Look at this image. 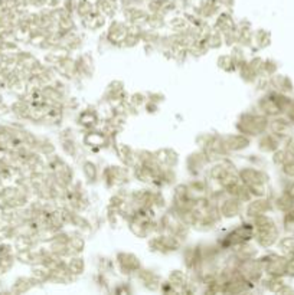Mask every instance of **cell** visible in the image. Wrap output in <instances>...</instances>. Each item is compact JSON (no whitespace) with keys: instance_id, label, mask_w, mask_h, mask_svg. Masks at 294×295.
<instances>
[{"instance_id":"6da1fadb","label":"cell","mask_w":294,"mask_h":295,"mask_svg":"<svg viewBox=\"0 0 294 295\" xmlns=\"http://www.w3.org/2000/svg\"><path fill=\"white\" fill-rule=\"evenodd\" d=\"M254 228H255V239L257 242L264 246L268 248L271 246L279 236V231L276 228V223L273 222V219H270L268 216H260V218L254 219Z\"/></svg>"},{"instance_id":"7a4b0ae2","label":"cell","mask_w":294,"mask_h":295,"mask_svg":"<svg viewBox=\"0 0 294 295\" xmlns=\"http://www.w3.org/2000/svg\"><path fill=\"white\" fill-rule=\"evenodd\" d=\"M239 180L249 189L251 195L254 196L264 195L267 177L263 171L255 170V169H242L239 171Z\"/></svg>"},{"instance_id":"3957f363","label":"cell","mask_w":294,"mask_h":295,"mask_svg":"<svg viewBox=\"0 0 294 295\" xmlns=\"http://www.w3.org/2000/svg\"><path fill=\"white\" fill-rule=\"evenodd\" d=\"M267 118L263 115H257V114H244L241 115L236 128L239 130L241 134L245 136H257V134H263L264 130L267 128Z\"/></svg>"},{"instance_id":"277c9868","label":"cell","mask_w":294,"mask_h":295,"mask_svg":"<svg viewBox=\"0 0 294 295\" xmlns=\"http://www.w3.org/2000/svg\"><path fill=\"white\" fill-rule=\"evenodd\" d=\"M236 271H238V275L241 278L249 281V282H257V281H260L261 275H263L264 266L261 264V261H257V259L251 258V259L238 261Z\"/></svg>"},{"instance_id":"5b68a950","label":"cell","mask_w":294,"mask_h":295,"mask_svg":"<svg viewBox=\"0 0 294 295\" xmlns=\"http://www.w3.org/2000/svg\"><path fill=\"white\" fill-rule=\"evenodd\" d=\"M150 246L157 252H171L180 248V239L175 235H160L150 241Z\"/></svg>"},{"instance_id":"8992f818","label":"cell","mask_w":294,"mask_h":295,"mask_svg":"<svg viewBox=\"0 0 294 295\" xmlns=\"http://www.w3.org/2000/svg\"><path fill=\"white\" fill-rule=\"evenodd\" d=\"M117 262L120 265L121 272L125 275L137 274L141 269V262H140L139 258L133 253H128V252H120L117 255Z\"/></svg>"},{"instance_id":"52a82bcc","label":"cell","mask_w":294,"mask_h":295,"mask_svg":"<svg viewBox=\"0 0 294 295\" xmlns=\"http://www.w3.org/2000/svg\"><path fill=\"white\" fill-rule=\"evenodd\" d=\"M284 98L280 95H270L260 101L258 107L265 115H277L284 109Z\"/></svg>"},{"instance_id":"ba28073f","label":"cell","mask_w":294,"mask_h":295,"mask_svg":"<svg viewBox=\"0 0 294 295\" xmlns=\"http://www.w3.org/2000/svg\"><path fill=\"white\" fill-rule=\"evenodd\" d=\"M221 139H222V144L228 153L241 151L249 146V139L245 134H231V136H225Z\"/></svg>"},{"instance_id":"9c48e42d","label":"cell","mask_w":294,"mask_h":295,"mask_svg":"<svg viewBox=\"0 0 294 295\" xmlns=\"http://www.w3.org/2000/svg\"><path fill=\"white\" fill-rule=\"evenodd\" d=\"M261 264H263L264 271L267 274H270L271 277H279L286 272L287 261L280 256H267V258H264V261L261 259Z\"/></svg>"},{"instance_id":"30bf717a","label":"cell","mask_w":294,"mask_h":295,"mask_svg":"<svg viewBox=\"0 0 294 295\" xmlns=\"http://www.w3.org/2000/svg\"><path fill=\"white\" fill-rule=\"evenodd\" d=\"M241 206H242V202H239L238 199L230 196V197H227V199H224V200L221 202L219 210H221V215H222L224 218L233 219L239 215Z\"/></svg>"},{"instance_id":"8fae6325","label":"cell","mask_w":294,"mask_h":295,"mask_svg":"<svg viewBox=\"0 0 294 295\" xmlns=\"http://www.w3.org/2000/svg\"><path fill=\"white\" fill-rule=\"evenodd\" d=\"M270 209H271V204H270L268 200H265V199H257V200H254V202H251L248 204L247 215L249 219L260 218V216L265 215Z\"/></svg>"},{"instance_id":"7c38bea8","label":"cell","mask_w":294,"mask_h":295,"mask_svg":"<svg viewBox=\"0 0 294 295\" xmlns=\"http://www.w3.org/2000/svg\"><path fill=\"white\" fill-rule=\"evenodd\" d=\"M104 179L109 186H116L127 182V171L121 167H109L104 171Z\"/></svg>"},{"instance_id":"4fadbf2b","label":"cell","mask_w":294,"mask_h":295,"mask_svg":"<svg viewBox=\"0 0 294 295\" xmlns=\"http://www.w3.org/2000/svg\"><path fill=\"white\" fill-rule=\"evenodd\" d=\"M234 169H235V167H234L228 160H219V161H217V163L211 167L209 176H211V179H214V180H217L218 182L221 177H224L228 171L234 170Z\"/></svg>"},{"instance_id":"5bb4252c","label":"cell","mask_w":294,"mask_h":295,"mask_svg":"<svg viewBox=\"0 0 294 295\" xmlns=\"http://www.w3.org/2000/svg\"><path fill=\"white\" fill-rule=\"evenodd\" d=\"M155 154L162 166H168L169 169H172L177 164V154L171 148H162L156 151Z\"/></svg>"},{"instance_id":"9a60e30c","label":"cell","mask_w":294,"mask_h":295,"mask_svg":"<svg viewBox=\"0 0 294 295\" xmlns=\"http://www.w3.org/2000/svg\"><path fill=\"white\" fill-rule=\"evenodd\" d=\"M139 278L143 282V285L149 290H157L162 284H160V277H157L153 271H144L140 269Z\"/></svg>"},{"instance_id":"2e32d148","label":"cell","mask_w":294,"mask_h":295,"mask_svg":"<svg viewBox=\"0 0 294 295\" xmlns=\"http://www.w3.org/2000/svg\"><path fill=\"white\" fill-rule=\"evenodd\" d=\"M127 33H128V29L124 25H121V23L116 22V23H113L110 26L109 38L110 41L114 42V44H121L124 41V38L127 36Z\"/></svg>"},{"instance_id":"e0dca14e","label":"cell","mask_w":294,"mask_h":295,"mask_svg":"<svg viewBox=\"0 0 294 295\" xmlns=\"http://www.w3.org/2000/svg\"><path fill=\"white\" fill-rule=\"evenodd\" d=\"M208 157L205 153H195L187 158V167L192 173H199L203 169V166L206 164Z\"/></svg>"},{"instance_id":"ac0fdd59","label":"cell","mask_w":294,"mask_h":295,"mask_svg":"<svg viewBox=\"0 0 294 295\" xmlns=\"http://www.w3.org/2000/svg\"><path fill=\"white\" fill-rule=\"evenodd\" d=\"M49 277H51V269L48 268L47 265L42 264V262L33 264V266H32V278L36 281L38 284L49 281Z\"/></svg>"},{"instance_id":"d6986e66","label":"cell","mask_w":294,"mask_h":295,"mask_svg":"<svg viewBox=\"0 0 294 295\" xmlns=\"http://www.w3.org/2000/svg\"><path fill=\"white\" fill-rule=\"evenodd\" d=\"M35 284H38L36 281L33 280V278H26V277H20V278H17V280L13 282V285H12V293H16V294H22V293H28L29 290H31L32 287L35 285Z\"/></svg>"},{"instance_id":"ffe728a7","label":"cell","mask_w":294,"mask_h":295,"mask_svg":"<svg viewBox=\"0 0 294 295\" xmlns=\"http://www.w3.org/2000/svg\"><path fill=\"white\" fill-rule=\"evenodd\" d=\"M169 282L177 290H183L186 285H189L187 282V277L182 271H172V274L169 275Z\"/></svg>"},{"instance_id":"44dd1931","label":"cell","mask_w":294,"mask_h":295,"mask_svg":"<svg viewBox=\"0 0 294 295\" xmlns=\"http://www.w3.org/2000/svg\"><path fill=\"white\" fill-rule=\"evenodd\" d=\"M118 154H120L121 160L124 161V164H127V166H134V164H136V161H137L136 154L133 153V150H131L128 146L121 144V146L118 147Z\"/></svg>"},{"instance_id":"7402d4cb","label":"cell","mask_w":294,"mask_h":295,"mask_svg":"<svg viewBox=\"0 0 294 295\" xmlns=\"http://www.w3.org/2000/svg\"><path fill=\"white\" fill-rule=\"evenodd\" d=\"M215 28H217L218 31L221 32V33H225V32L228 31H233L235 29V25H234L233 19H231V16H227V15H222L219 19H218L217 25H215Z\"/></svg>"},{"instance_id":"603a6c76","label":"cell","mask_w":294,"mask_h":295,"mask_svg":"<svg viewBox=\"0 0 294 295\" xmlns=\"http://www.w3.org/2000/svg\"><path fill=\"white\" fill-rule=\"evenodd\" d=\"M270 128L277 136H287V133H290V125L287 124L286 121H283V120H274V121H271Z\"/></svg>"},{"instance_id":"cb8c5ba5","label":"cell","mask_w":294,"mask_h":295,"mask_svg":"<svg viewBox=\"0 0 294 295\" xmlns=\"http://www.w3.org/2000/svg\"><path fill=\"white\" fill-rule=\"evenodd\" d=\"M97 121H98V117H97V112L93 109H87V111L81 112V115H79V123L82 125L90 127V125L97 124Z\"/></svg>"},{"instance_id":"d4e9b609","label":"cell","mask_w":294,"mask_h":295,"mask_svg":"<svg viewBox=\"0 0 294 295\" xmlns=\"http://www.w3.org/2000/svg\"><path fill=\"white\" fill-rule=\"evenodd\" d=\"M82 170H84V174H85V177H87L88 182L94 183V182L97 180V177H98V170H97V167H95L94 163H91V161H85V163L82 164Z\"/></svg>"},{"instance_id":"484cf974","label":"cell","mask_w":294,"mask_h":295,"mask_svg":"<svg viewBox=\"0 0 294 295\" xmlns=\"http://www.w3.org/2000/svg\"><path fill=\"white\" fill-rule=\"evenodd\" d=\"M66 266L72 275H79L84 272V261L81 258H71V261L68 262Z\"/></svg>"},{"instance_id":"4316f807","label":"cell","mask_w":294,"mask_h":295,"mask_svg":"<svg viewBox=\"0 0 294 295\" xmlns=\"http://www.w3.org/2000/svg\"><path fill=\"white\" fill-rule=\"evenodd\" d=\"M218 65H219V68H222V69H225V71H234L235 66H236L231 55H224V56H221V58L218 59Z\"/></svg>"},{"instance_id":"83f0119b","label":"cell","mask_w":294,"mask_h":295,"mask_svg":"<svg viewBox=\"0 0 294 295\" xmlns=\"http://www.w3.org/2000/svg\"><path fill=\"white\" fill-rule=\"evenodd\" d=\"M85 143L90 146H103V144H106V139H104V136H101L98 133H91L85 137Z\"/></svg>"},{"instance_id":"f1b7e54d","label":"cell","mask_w":294,"mask_h":295,"mask_svg":"<svg viewBox=\"0 0 294 295\" xmlns=\"http://www.w3.org/2000/svg\"><path fill=\"white\" fill-rule=\"evenodd\" d=\"M221 42H224L222 39V33L218 32V33H212L209 38H208V47L209 48H219L221 47Z\"/></svg>"},{"instance_id":"f546056e","label":"cell","mask_w":294,"mask_h":295,"mask_svg":"<svg viewBox=\"0 0 294 295\" xmlns=\"http://www.w3.org/2000/svg\"><path fill=\"white\" fill-rule=\"evenodd\" d=\"M233 59L234 62H235V65L236 66H239L241 63L245 62V58H244V52H242V49H239V48H235L233 50Z\"/></svg>"},{"instance_id":"4dcf8cb0","label":"cell","mask_w":294,"mask_h":295,"mask_svg":"<svg viewBox=\"0 0 294 295\" xmlns=\"http://www.w3.org/2000/svg\"><path fill=\"white\" fill-rule=\"evenodd\" d=\"M271 137L270 136H267V137H263L261 140H260V148L264 150V151H271L273 148H276V147H273V143H271Z\"/></svg>"},{"instance_id":"1f68e13d","label":"cell","mask_w":294,"mask_h":295,"mask_svg":"<svg viewBox=\"0 0 294 295\" xmlns=\"http://www.w3.org/2000/svg\"><path fill=\"white\" fill-rule=\"evenodd\" d=\"M131 102L137 107V105H141L143 102H144V97L141 95V94H134L133 97H131Z\"/></svg>"},{"instance_id":"d6a6232c","label":"cell","mask_w":294,"mask_h":295,"mask_svg":"<svg viewBox=\"0 0 294 295\" xmlns=\"http://www.w3.org/2000/svg\"><path fill=\"white\" fill-rule=\"evenodd\" d=\"M284 173L289 174V176H294V160L284 164Z\"/></svg>"},{"instance_id":"836d02e7","label":"cell","mask_w":294,"mask_h":295,"mask_svg":"<svg viewBox=\"0 0 294 295\" xmlns=\"http://www.w3.org/2000/svg\"><path fill=\"white\" fill-rule=\"evenodd\" d=\"M9 112H10V107H7L6 102H3V101L0 99V117H3V115H6V114H9Z\"/></svg>"},{"instance_id":"e575fe53","label":"cell","mask_w":294,"mask_h":295,"mask_svg":"<svg viewBox=\"0 0 294 295\" xmlns=\"http://www.w3.org/2000/svg\"><path fill=\"white\" fill-rule=\"evenodd\" d=\"M286 272L290 274V275H294V258L292 261L287 262V266H286Z\"/></svg>"},{"instance_id":"d590c367","label":"cell","mask_w":294,"mask_h":295,"mask_svg":"<svg viewBox=\"0 0 294 295\" xmlns=\"http://www.w3.org/2000/svg\"><path fill=\"white\" fill-rule=\"evenodd\" d=\"M289 195H290L292 197H294V185L289 189Z\"/></svg>"},{"instance_id":"8d00e7d4","label":"cell","mask_w":294,"mask_h":295,"mask_svg":"<svg viewBox=\"0 0 294 295\" xmlns=\"http://www.w3.org/2000/svg\"><path fill=\"white\" fill-rule=\"evenodd\" d=\"M3 182H1V180H0V193H1V190H3Z\"/></svg>"}]
</instances>
